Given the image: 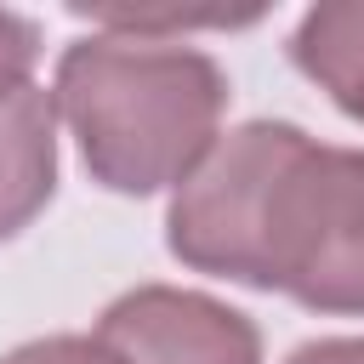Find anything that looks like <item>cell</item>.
<instances>
[{"instance_id":"1","label":"cell","mask_w":364,"mask_h":364,"mask_svg":"<svg viewBox=\"0 0 364 364\" xmlns=\"http://www.w3.org/2000/svg\"><path fill=\"white\" fill-rule=\"evenodd\" d=\"M51 102L102 188L159 193L182 182L222 136L228 80L182 40L102 28L63 51Z\"/></svg>"},{"instance_id":"2","label":"cell","mask_w":364,"mask_h":364,"mask_svg":"<svg viewBox=\"0 0 364 364\" xmlns=\"http://www.w3.org/2000/svg\"><path fill=\"white\" fill-rule=\"evenodd\" d=\"M301 142H307V131L284 125V119H250V125L216 136L210 154L176 182V199L165 216L171 256H182L199 273L267 290L279 188H284Z\"/></svg>"},{"instance_id":"3","label":"cell","mask_w":364,"mask_h":364,"mask_svg":"<svg viewBox=\"0 0 364 364\" xmlns=\"http://www.w3.org/2000/svg\"><path fill=\"white\" fill-rule=\"evenodd\" d=\"M267 290L313 313H364V148L301 142L279 188Z\"/></svg>"},{"instance_id":"4","label":"cell","mask_w":364,"mask_h":364,"mask_svg":"<svg viewBox=\"0 0 364 364\" xmlns=\"http://www.w3.org/2000/svg\"><path fill=\"white\" fill-rule=\"evenodd\" d=\"M97 341L119 364H262V336L245 313L171 284H142L119 296Z\"/></svg>"},{"instance_id":"5","label":"cell","mask_w":364,"mask_h":364,"mask_svg":"<svg viewBox=\"0 0 364 364\" xmlns=\"http://www.w3.org/2000/svg\"><path fill=\"white\" fill-rule=\"evenodd\" d=\"M57 188V102L46 85L0 97V239L23 233Z\"/></svg>"},{"instance_id":"6","label":"cell","mask_w":364,"mask_h":364,"mask_svg":"<svg viewBox=\"0 0 364 364\" xmlns=\"http://www.w3.org/2000/svg\"><path fill=\"white\" fill-rule=\"evenodd\" d=\"M290 57L307 80L330 91V102L353 119H364V0L347 6H313L290 40Z\"/></svg>"},{"instance_id":"7","label":"cell","mask_w":364,"mask_h":364,"mask_svg":"<svg viewBox=\"0 0 364 364\" xmlns=\"http://www.w3.org/2000/svg\"><path fill=\"white\" fill-rule=\"evenodd\" d=\"M34 57H40V28L28 17H17V11H0V97L28 85Z\"/></svg>"},{"instance_id":"8","label":"cell","mask_w":364,"mask_h":364,"mask_svg":"<svg viewBox=\"0 0 364 364\" xmlns=\"http://www.w3.org/2000/svg\"><path fill=\"white\" fill-rule=\"evenodd\" d=\"M0 364H119L97 336H46V341H28L17 353H6Z\"/></svg>"},{"instance_id":"9","label":"cell","mask_w":364,"mask_h":364,"mask_svg":"<svg viewBox=\"0 0 364 364\" xmlns=\"http://www.w3.org/2000/svg\"><path fill=\"white\" fill-rule=\"evenodd\" d=\"M290 364H364V336H330L290 353Z\"/></svg>"}]
</instances>
